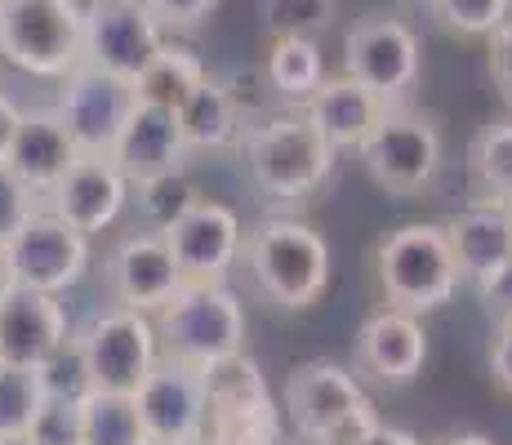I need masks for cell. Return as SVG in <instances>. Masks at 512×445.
<instances>
[{"mask_svg": "<svg viewBox=\"0 0 512 445\" xmlns=\"http://www.w3.org/2000/svg\"><path fill=\"white\" fill-rule=\"evenodd\" d=\"M143 445H170V441H152V437H147V441H143Z\"/></svg>", "mask_w": 512, "mask_h": 445, "instance_id": "cell-48", "label": "cell"}, {"mask_svg": "<svg viewBox=\"0 0 512 445\" xmlns=\"http://www.w3.org/2000/svg\"><path fill=\"white\" fill-rule=\"evenodd\" d=\"M281 445H312V441H299V437H290V441H281Z\"/></svg>", "mask_w": 512, "mask_h": 445, "instance_id": "cell-47", "label": "cell"}, {"mask_svg": "<svg viewBox=\"0 0 512 445\" xmlns=\"http://www.w3.org/2000/svg\"><path fill=\"white\" fill-rule=\"evenodd\" d=\"M5 254H9L14 285L41 290V294H67L90 276L94 236L76 232V227L58 219L49 205H41L32 219L18 227V236L5 245Z\"/></svg>", "mask_w": 512, "mask_h": 445, "instance_id": "cell-10", "label": "cell"}, {"mask_svg": "<svg viewBox=\"0 0 512 445\" xmlns=\"http://www.w3.org/2000/svg\"><path fill=\"white\" fill-rule=\"evenodd\" d=\"M0 72H5V58H0Z\"/></svg>", "mask_w": 512, "mask_h": 445, "instance_id": "cell-49", "label": "cell"}, {"mask_svg": "<svg viewBox=\"0 0 512 445\" xmlns=\"http://www.w3.org/2000/svg\"><path fill=\"white\" fill-rule=\"evenodd\" d=\"M0 445H32L27 437H0Z\"/></svg>", "mask_w": 512, "mask_h": 445, "instance_id": "cell-45", "label": "cell"}, {"mask_svg": "<svg viewBox=\"0 0 512 445\" xmlns=\"http://www.w3.org/2000/svg\"><path fill=\"white\" fill-rule=\"evenodd\" d=\"M508 210H512V205H508Z\"/></svg>", "mask_w": 512, "mask_h": 445, "instance_id": "cell-51", "label": "cell"}, {"mask_svg": "<svg viewBox=\"0 0 512 445\" xmlns=\"http://www.w3.org/2000/svg\"><path fill=\"white\" fill-rule=\"evenodd\" d=\"M428 361V334H423V316L401 312L383 303L370 312L357 330V370L374 374L388 388H406L423 374Z\"/></svg>", "mask_w": 512, "mask_h": 445, "instance_id": "cell-19", "label": "cell"}, {"mask_svg": "<svg viewBox=\"0 0 512 445\" xmlns=\"http://www.w3.org/2000/svg\"><path fill=\"white\" fill-rule=\"evenodd\" d=\"M219 85L228 89L232 107L241 112L245 125L263 121L268 112H277V107H281L277 89H272L268 72H263V63H236V67H228V72H219Z\"/></svg>", "mask_w": 512, "mask_h": 445, "instance_id": "cell-32", "label": "cell"}, {"mask_svg": "<svg viewBox=\"0 0 512 445\" xmlns=\"http://www.w3.org/2000/svg\"><path fill=\"white\" fill-rule=\"evenodd\" d=\"M72 339L85 356L90 383L103 392H134L147 379V370L161 361L156 321L147 312L121 308V303L98 308L81 330H72Z\"/></svg>", "mask_w": 512, "mask_h": 445, "instance_id": "cell-9", "label": "cell"}, {"mask_svg": "<svg viewBox=\"0 0 512 445\" xmlns=\"http://www.w3.org/2000/svg\"><path fill=\"white\" fill-rule=\"evenodd\" d=\"M134 103H139V94H134L130 81L81 63L76 72H67L58 81L54 112L81 152H112L116 134H121L125 116L134 112Z\"/></svg>", "mask_w": 512, "mask_h": 445, "instance_id": "cell-14", "label": "cell"}, {"mask_svg": "<svg viewBox=\"0 0 512 445\" xmlns=\"http://www.w3.org/2000/svg\"><path fill=\"white\" fill-rule=\"evenodd\" d=\"M41 196L32 192V187L23 183L14 170H9L5 161H0V245H9L18 236V227L32 219L36 210H41Z\"/></svg>", "mask_w": 512, "mask_h": 445, "instance_id": "cell-36", "label": "cell"}, {"mask_svg": "<svg viewBox=\"0 0 512 445\" xmlns=\"http://www.w3.org/2000/svg\"><path fill=\"white\" fill-rule=\"evenodd\" d=\"M343 72L383 103H410L423 81V41L401 18H361L343 36Z\"/></svg>", "mask_w": 512, "mask_h": 445, "instance_id": "cell-11", "label": "cell"}, {"mask_svg": "<svg viewBox=\"0 0 512 445\" xmlns=\"http://www.w3.org/2000/svg\"><path fill=\"white\" fill-rule=\"evenodd\" d=\"M41 405H45L41 370L0 361V437H27Z\"/></svg>", "mask_w": 512, "mask_h": 445, "instance_id": "cell-29", "label": "cell"}, {"mask_svg": "<svg viewBox=\"0 0 512 445\" xmlns=\"http://www.w3.org/2000/svg\"><path fill=\"white\" fill-rule=\"evenodd\" d=\"M143 432L152 441L170 445H196L210 428V392H205V374L187 361L161 356L147 370V379L134 388Z\"/></svg>", "mask_w": 512, "mask_h": 445, "instance_id": "cell-13", "label": "cell"}, {"mask_svg": "<svg viewBox=\"0 0 512 445\" xmlns=\"http://www.w3.org/2000/svg\"><path fill=\"white\" fill-rule=\"evenodd\" d=\"M27 441H32V445H85L81 401L45 397L41 414L32 419V432H27Z\"/></svg>", "mask_w": 512, "mask_h": 445, "instance_id": "cell-35", "label": "cell"}, {"mask_svg": "<svg viewBox=\"0 0 512 445\" xmlns=\"http://www.w3.org/2000/svg\"><path fill=\"white\" fill-rule=\"evenodd\" d=\"M423 5H428V0H423Z\"/></svg>", "mask_w": 512, "mask_h": 445, "instance_id": "cell-50", "label": "cell"}, {"mask_svg": "<svg viewBox=\"0 0 512 445\" xmlns=\"http://www.w3.org/2000/svg\"><path fill=\"white\" fill-rule=\"evenodd\" d=\"M468 170L481 201L512 205V121H495L472 138Z\"/></svg>", "mask_w": 512, "mask_h": 445, "instance_id": "cell-28", "label": "cell"}, {"mask_svg": "<svg viewBox=\"0 0 512 445\" xmlns=\"http://www.w3.org/2000/svg\"><path fill=\"white\" fill-rule=\"evenodd\" d=\"M179 130L187 152H228V147L241 143V112L232 107L228 89L219 85V76H205L201 85L187 94V103L179 107Z\"/></svg>", "mask_w": 512, "mask_h": 445, "instance_id": "cell-24", "label": "cell"}, {"mask_svg": "<svg viewBox=\"0 0 512 445\" xmlns=\"http://www.w3.org/2000/svg\"><path fill=\"white\" fill-rule=\"evenodd\" d=\"M67 339H72V316L63 294L23 290V285L0 294V361L41 365Z\"/></svg>", "mask_w": 512, "mask_h": 445, "instance_id": "cell-18", "label": "cell"}, {"mask_svg": "<svg viewBox=\"0 0 512 445\" xmlns=\"http://www.w3.org/2000/svg\"><path fill=\"white\" fill-rule=\"evenodd\" d=\"M281 414L299 441L357 445L379 423L361 379L339 361H303L281 383Z\"/></svg>", "mask_w": 512, "mask_h": 445, "instance_id": "cell-4", "label": "cell"}, {"mask_svg": "<svg viewBox=\"0 0 512 445\" xmlns=\"http://www.w3.org/2000/svg\"><path fill=\"white\" fill-rule=\"evenodd\" d=\"M81 423H85V445H143V419L134 392H85L81 401Z\"/></svg>", "mask_w": 512, "mask_h": 445, "instance_id": "cell-27", "label": "cell"}, {"mask_svg": "<svg viewBox=\"0 0 512 445\" xmlns=\"http://www.w3.org/2000/svg\"><path fill=\"white\" fill-rule=\"evenodd\" d=\"M134 183L107 152H81L72 161V170L58 178V187L45 196V205L63 223H72L76 232L98 236L107 227H116L125 210H130Z\"/></svg>", "mask_w": 512, "mask_h": 445, "instance_id": "cell-17", "label": "cell"}, {"mask_svg": "<svg viewBox=\"0 0 512 445\" xmlns=\"http://www.w3.org/2000/svg\"><path fill=\"white\" fill-rule=\"evenodd\" d=\"M428 5L432 18L464 41H490L512 18V0H428Z\"/></svg>", "mask_w": 512, "mask_h": 445, "instance_id": "cell-31", "label": "cell"}, {"mask_svg": "<svg viewBox=\"0 0 512 445\" xmlns=\"http://www.w3.org/2000/svg\"><path fill=\"white\" fill-rule=\"evenodd\" d=\"M147 9H152L165 32L174 36V32H196L201 23H210L219 0H147Z\"/></svg>", "mask_w": 512, "mask_h": 445, "instance_id": "cell-37", "label": "cell"}, {"mask_svg": "<svg viewBox=\"0 0 512 445\" xmlns=\"http://www.w3.org/2000/svg\"><path fill=\"white\" fill-rule=\"evenodd\" d=\"M472 290H477V299H481V312L495 325L512 321V259L504 267H495V272H490L486 281H477Z\"/></svg>", "mask_w": 512, "mask_h": 445, "instance_id": "cell-38", "label": "cell"}, {"mask_svg": "<svg viewBox=\"0 0 512 445\" xmlns=\"http://www.w3.org/2000/svg\"><path fill=\"white\" fill-rule=\"evenodd\" d=\"M170 32L147 0H85V63L121 81H139Z\"/></svg>", "mask_w": 512, "mask_h": 445, "instance_id": "cell-12", "label": "cell"}, {"mask_svg": "<svg viewBox=\"0 0 512 445\" xmlns=\"http://www.w3.org/2000/svg\"><path fill=\"white\" fill-rule=\"evenodd\" d=\"M174 259H179L187 281H228V272L241 263L245 232L232 205L196 196L192 205L165 227Z\"/></svg>", "mask_w": 512, "mask_h": 445, "instance_id": "cell-16", "label": "cell"}, {"mask_svg": "<svg viewBox=\"0 0 512 445\" xmlns=\"http://www.w3.org/2000/svg\"><path fill=\"white\" fill-rule=\"evenodd\" d=\"M201 374L210 392L205 437H219L228 445H281V401L250 352L219 356Z\"/></svg>", "mask_w": 512, "mask_h": 445, "instance_id": "cell-8", "label": "cell"}, {"mask_svg": "<svg viewBox=\"0 0 512 445\" xmlns=\"http://www.w3.org/2000/svg\"><path fill=\"white\" fill-rule=\"evenodd\" d=\"M357 445H423L415 432H406V428H392V423H374V428L366 432V437H361Z\"/></svg>", "mask_w": 512, "mask_h": 445, "instance_id": "cell-42", "label": "cell"}, {"mask_svg": "<svg viewBox=\"0 0 512 445\" xmlns=\"http://www.w3.org/2000/svg\"><path fill=\"white\" fill-rule=\"evenodd\" d=\"M156 321V339H161V356L187 361L205 370L210 361L232 352H245V308L228 290V281H183V290L165 303Z\"/></svg>", "mask_w": 512, "mask_h": 445, "instance_id": "cell-6", "label": "cell"}, {"mask_svg": "<svg viewBox=\"0 0 512 445\" xmlns=\"http://www.w3.org/2000/svg\"><path fill=\"white\" fill-rule=\"evenodd\" d=\"M196 445H228V441H219V437H201Z\"/></svg>", "mask_w": 512, "mask_h": 445, "instance_id": "cell-46", "label": "cell"}, {"mask_svg": "<svg viewBox=\"0 0 512 445\" xmlns=\"http://www.w3.org/2000/svg\"><path fill=\"white\" fill-rule=\"evenodd\" d=\"M112 156L116 165L125 170L130 183H143V178H156V174H174V170H187V143H183V130H179V112L174 107H161V103H134V112L125 116L121 134L112 143Z\"/></svg>", "mask_w": 512, "mask_h": 445, "instance_id": "cell-20", "label": "cell"}, {"mask_svg": "<svg viewBox=\"0 0 512 445\" xmlns=\"http://www.w3.org/2000/svg\"><path fill=\"white\" fill-rule=\"evenodd\" d=\"M241 152L245 170L254 187L272 201H308L334 174V147L317 134L303 107H277L263 121H250L241 130Z\"/></svg>", "mask_w": 512, "mask_h": 445, "instance_id": "cell-1", "label": "cell"}, {"mask_svg": "<svg viewBox=\"0 0 512 445\" xmlns=\"http://www.w3.org/2000/svg\"><path fill=\"white\" fill-rule=\"evenodd\" d=\"M446 236L450 250H455L459 276L477 285L512 259V210L499 201H472L468 210H459L446 223Z\"/></svg>", "mask_w": 512, "mask_h": 445, "instance_id": "cell-23", "label": "cell"}, {"mask_svg": "<svg viewBox=\"0 0 512 445\" xmlns=\"http://www.w3.org/2000/svg\"><path fill=\"white\" fill-rule=\"evenodd\" d=\"M0 58L58 85L85 63V0H0Z\"/></svg>", "mask_w": 512, "mask_h": 445, "instance_id": "cell-5", "label": "cell"}, {"mask_svg": "<svg viewBox=\"0 0 512 445\" xmlns=\"http://www.w3.org/2000/svg\"><path fill=\"white\" fill-rule=\"evenodd\" d=\"M263 72H268L272 89H277L281 107H303L317 85L326 81V54L312 36H272L268 58H263Z\"/></svg>", "mask_w": 512, "mask_h": 445, "instance_id": "cell-25", "label": "cell"}, {"mask_svg": "<svg viewBox=\"0 0 512 445\" xmlns=\"http://www.w3.org/2000/svg\"><path fill=\"white\" fill-rule=\"evenodd\" d=\"M210 76V67H205V58L196 54L192 45H183V41H165L161 45V54L152 58V63L143 67V76L134 81V94L143 98V103H161V107H179L187 103V94H192L196 85Z\"/></svg>", "mask_w": 512, "mask_h": 445, "instance_id": "cell-26", "label": "cell"}, {"mask_svg": "<svg viewBox=\"0 0 512 445\" xmlns=\"http://www.w3.org/2000/svg\"><path fill=\"white\" fill-rule=\"evenodd\" d=\"M268 36H312L334 23V0H263Z\"/></svg>", "mask_w": 512, "mask_h": 445, "instance_id": "cell-33", "label": "cell"}, {"mask_svg": "<svg viewBox=\"0 0 512 445\" xmlns=\"http://www.w3.org/2000/svg\"><path fill=\"white\" fill-rule=\"evenodd\" d=\"M18 121H23V107L14 103V98L0 89V161H5V152H9V143H14V130H18Z\"/></svg>", "mask_w": 512, "mask_h": 445, "instance_id": "cell-41", "label": "cell"}, {"mask_svg": "<svg viewBox=\"0 0 512 445\" xmlns=\"http://www.w3.org/2000/svg\"><path fill=\"white\" fill-rule=\"evenodd\" d=\"M103 272H107L112 303L147 312V316L161 312L187 281L179 259H174V250H170V241H165V232H156V227L121 236V241L112 245V254H107Z\"/></svg>", "mask_w": 512, "mask_h": 445, "instance_id": "cell-15", "label": "cell"}, {"mask_svg": "<svg viewBox=\"0 0 512 445\" xmlns=\"http://www.w3.org/2000/svg\"><path fill=\"white\" fill-rule=\"evenodd\" d=\"M374 281L388 308L415 316L446 308L464 285L446 223H401L383 232L374 245Z\"/></svg>", "mask_w": 512, "mask_h": 445, "instance_id": "cell-3", "label": "cell"}, {"mask_svg": "<svg viewBox=\"0 0 512 445\" xmlns=\"http://www.w3.org/2000/svg\"><path fill=\"white\" fill-rule=\"evenodd\" d=\"M303 112L334 152H357L366 143V134L379 125V116L388 112V103L379 94H370L361 81H352L348 72H339L317 85V94L303 103Z\"/></svg>", "mask_w": 512, "mask_h": 445, "instance_id": "cell-22", "label": "cell"}, {"mask_svg": "<svg viewBox=\"0 0 512 445\" xmlns=\"http://www.w3.org/2000/svg\"><path fill=\"white\" fill-rule=\"evenodd\" d=\"M357 156L383 192L410 201L437 183L441 161H446V134H441L437 116L410 103H392L366 134V143L357 147Z\"/></svg>", "mask_w": 512, "mask_h": 445, "instance_id": "cell-7", "label": "cell"}, {"mask_svg": "<svg viewBox=\"0 0 512 445\" xmlns=\"http://www.w3.org/2000/svg\"><path fill=\"white\" fill-rule=\"evenodd\" d=\"M196 183L187 178V170H174V174H156V178H143V183H134L130 201L139 205L143 223L156 227V232H165L179 214L187 210V205L196 201Z\"/></svg>", "mask_w": 512, "mask_h": 445, "instance_id": "cell-30", "label": "cell"}, {"mask_svg": "<svg viewBox=\"0 0 512 445\" xmlns=\"http://www.w3.org/2000/svg\"><path fill=\"white\" fill-rule=\"evenodd\" d=\"M45 383V397H67V401H85V392H94L90 370H85V356L76 348V339H67L49 361L36 365Z\"/></svg>", "mask_w": 512, "mask_h": 445, "instance_id": "cell-34", "label": "cell"}, {"mask_svg": "<svg viewBox=\"0 0 512 445\" xmlns=\"http://www.w3.org/2000/svg\"><path fill=\"white\" fill-rule=\"evenodd\" d=\"M76 156H81V147L72 143L67 125L58 121L54 103H49V107L23 112V121H18V130H14V143H9V152H5V165L45 201L58 187V178L72 170Z\"/></svg>", "mask_w": 512, "mask_h": 445, "instance_id": "cell-21", "label": "cell"}, {"mask_svg": "<svg viewBox=\"0 0 512 445\" xmlns=\"http://www.w3.org/2000/svg\"><path fill=\"white\" fill-rule=\"evenodd\" d=\"M263 299L281 312H308L330 290V241L303 219L272 214L245 236L241 250Z\"/></svg>", "mask_w": 512, "mask_h": 445, "instance_id": "cell-2", "label": "cell"}, {"mask_svg": "<svg viewBox=\"0 0 512 445\" xmlns=\"http://www.w3.org/2000/svg\"><path fill=\"white\" fill-rule=\"evenodd\" d=\"M432 445H499V441H490L486 432H450V437H441Z\"/></svg>", "mask_w": 512, "mask_h": 445, "instance_id": "cell-43", "label": "cell"}, {"mask_svg": "<svg viewBox=\"0 0 512 445\" xmlns=\"http://www.w3.org/2000/svg\"><path fill=\"white\" fill-rule=\"evenodd\" d=\"M486 365H490V379L495 388L512 397V321H499L495 334H490V352H486Z\"/></svg>", "mask_w": 512, "mask_h": 445, "instance_id": "cell-39", "label": "cell"}, {"mask_svg": "<svg viewBox=\"0 0 512 445\" xmlns=\"http://www.w3.org/2000/svg\"><path fill=\"white\" fill-rule=\"evenodd\" d=\"M5 290H14V272H9V254H5V245H0V294Z\"/></svg>", "mask_w": 512, "mask_h": 445, "instance_id": "cell-44", "label": "cell"}, {"mask_svg": "<svg viewBox=\"0 0 512 445\" xmlns=\"http://www.w3.org/2000/svg\"><path fill=\"white\" fill-rule=\"evenodd\" d=\"M490 76H495V89L504 94V103L512 107V18L490 36Z\"/></svg>", "mask_w": 512, "mask_h": 445, "instance_id": "cell-40", "label": "cell"}]
</instances>
